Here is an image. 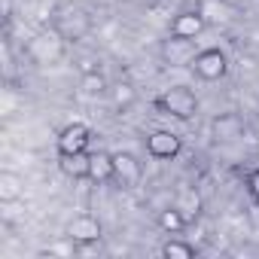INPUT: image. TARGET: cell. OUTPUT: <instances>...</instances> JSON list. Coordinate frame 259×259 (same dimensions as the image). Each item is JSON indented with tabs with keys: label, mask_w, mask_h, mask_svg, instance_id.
<instances>
[{
	"label": "cell",
	"mask_w": 259,
	"mask_h": 259,
	"mask_svg": "<svg viewBox=\"0 0 259 259\" xmlns=\"http://www.w3.org/2000/svg\"><path fill=\"white\" fill-rule=\"evenodd\" d=\"M156 110L171 116V119H180V122H189L198 116V98L192 89L186 85H174V89H165L159 98H156Z\"/></svg>",
	"instance_id": "1"
},
{
	"label": "cell",
	"mask_w": 259,
	"mask_h": 259,
	"mask_svg": "<svg viewBox=\"0 0 259 259\" xmlns=\"http://www.w3.org/2000/svg\"><path fill=\"white\" fill-rule=\"evenodd\" d=\"M89 180H95V183H113V153H92Z\"/></svg>",
	"instance_id": "11"
},
{
	"label": "cell",
	"mask_w": 259,
	"mask_h": 259,
	"mask_svg": "<svg viewBox=\"0 0 259 259\" xmlns=\"http://www.w3.org/2000/svg\"><path fill=\"white\" fill-rule=\"evenodd\" d=\"M92 128L85 125V122H70V125H64L61 132H58V141H55V147H58V156H73V153H85L89 147H92Z\"/></svg>",
	"instance_id": "3"
},
{
	"label": "cell",
	"mask_w": 259,
	"mask_h": 259,
	"mask_svg": "<svg viewBox=\"0 0 259 259\" xmlns=\"http://www.w3.org/2000/svg\"><path fill=\"white\" fill-rule=\"evenodd\" d=\"M19 195H22V189H19V177L10 174V171H4V174H0V201H16Z\"/></svg>",
	"instance_id": "13"
},
{
	"label": "cell",
	"mask_w": 259,
	"mask_h": 259,
	"mask_svg": "<svg viewBox=\"0 0 259 259\" xmlns=\"http://www.w3.org/2000/svg\"><path fill=\"white\" fill-rule=\"evenodd\" d=\"M204 16H201V10H183V13H177L174 16V22H171V37H177V40H195L201 31H204Z\"/></svg>",
	"instance_id": "7"
},
{
	"label": "cell",
	"mask_w": 259,
	"mask_h": 259,
	"mask_svg": "<svg viewBox=\"0 0 259 259\" xmlns=\"http://www.w3.org/2000/svg\"><path fill=\"white\" fill-rule=\"evenodd\" d=\"M141 177H144V168H141L138 156L122 153V150L113 153V180L116 183H122V186H138Z\"/></svg>",
	"instance_id": "6"
},
{
	"label": "cell",
	"mask_w": 259,
	"mask_h": 259,
	"mask_svg": "<svg viewBox=\"0 0 259 259\" xmlns=\"http://www.w3.org/2000/svg\"><path fill=\"white\" fill-rule=\"evenodd\" d=\"M247 192L253 195V201H259V168H253L247 174Z\"/></svg>",
	"instance_id": "17"
},
{
	"label": "cell",
	"mask_w": 259,
	"mask_h": 259,
	"mask_svg": "<svg viewBox=\"0 0 259 259\" xmlns=\"http://www.w3.org/2000/svg\"><path fill=\"white\" fill-rule=\"evenodd\" d=\"M174 204H177V207H180V210H183L189 220H192V217L198 213V207H201V198H198L192 189H183V192H180V198H177Z\"/></svg>",
	"instance_id": "14"
},
{
	"label": "cell",
	"mask_w": 259,
	"mask_h": 259,
	"mask_svg": "<svg viewBox=\"0 0 259 259\" xmlns=\"http://www.w3.org/2000/svg\"><path fill=\"white\" fill-rule=\"evenodd\" d=\"M113 101H116V107H125V104H132L135 101V89L132 85H116V92H113Z\"/></svg>",
	"instance_id": "16"
},
{
	"label": "cell",
	"mask_w": 259,
	"mask_h": 259,
	"mask_svg": "<svg viewBox=\"0 0 259 259\" xmlns=\"http://www.w3.org/2000/svg\"><path fill=\"white\" fill-rule=\"evenodd\" d=\"M183 150V138L174 135V132H165V128H159V132L147 135V153L159 162H168V159H177Z\"/></svg>",
	"instance_id": "4"
},
{
	"label": "cell",
	"mask_w": 259,
	"mask_h": 259,
	"mask_svg": "<svg viewBox=\"0 0 259 259\" xmlns=\"http://www.w3.org/2000/svg\"><path fill=\"white\" fill-rule=\"evenodd\" d=\"M186 226H189V217H186L177 204L159 210V229H162V232H168V235H180Z\"/></svg>",
	"instance_id": "10"
},
{
	"label": "cell",
	"mask_w": 259,
	"mask_h": 259,
	"mask_svg": "<svg viewBox=\"0 0 259 259\" xmlns=\"http://www.w3.org/2000/svg\"><path fill=\"white\" fill-rule=\"evenodd\" d=\"M189 67H192V73H195L198 79H204V82H217V79H223V76L229 73V58H226L223 49L207 46V49H201V52L192 55Z\"/></svg>",
	"instance_id": "2"
},
{
	"label": "cell",
	"mask_w": 259,
	"mask_h": 259,
	"mask_svg": "<svg viewBox=\"0 0 259 259\" xmlns=\"http://www.w3.org/2000/svg\"><path fill=\"white\" fill-rule=\"evenodd\" d=\"M82 89L89 95H101V92H107V79L101 73H82Z\"/></svg>",
	"instance_id": "15"
},
{
	"label": "cell",
	"mask_w": 259,
	"mask_h": 259,
	"mask_svg": "<svg viewBox=\"0 0 259 259\" xmlns=\"http://www.w3.org/2000/svg\"><path fill=\"white\" fill-rule=\"evenodd\" d=\"M61 171L73 180H89L92 171V153H73V156H61Z\"/></svg>",
	"instance_id": "8"
},
{
	"label": "cell",
	"mask_w": 259,
	"mask_h": 259,
	"mask_svg": "<svg viewBox=\"0 0 259 259\" xmlns=\"http://www.w3.org/2000/svg\"><path fill=\"white\" fill-rule=\"evenodd\" d=\"M241 132H244V122L235 113H220L213 119V135H217V141H235V138H241Z\"/></svg>",
	"instance_id": "9"
},
{
	"label": "cell",
	"mask_w": 259,
	"mask_h": 259,
	"mask_svg": "<svg viewBox=\"0 0 259 259\" xmlns=\"http://www.w3.org/2000/svg\"><path fill=\"white\" fill-rule=\"evenodd\" d=\"M198 250H195V244H189V241H183V238H168L165 244H162V256H168V259H192Z\"/></svg>",
	"instance_id": "12"
},
{
	"label": "cell",
	"mask_w": 259,
	"mask_h": 259,
	"mask_svg": "<svg viewBox=\"0 0 259 259\" xmlns=\"http://www.w3.org/2000/svg\"><path fill=\"white\" fill-rule=\"evenodd\" d=\"M101 223L98 217L92 213H76L70 223H67V238L76 244V247H89V244H98L101 241Z\"/></svg>",
	"instance_id": "5"
}]
</instances>
